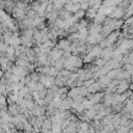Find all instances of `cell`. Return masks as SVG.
I'll use <instances>...</instances> for the list:
<instances>
[{"label":"cell","instance_id":"obj_9","mask_svg":"<svg viewBox=\"0 0 133 133\" xmlns=\"http://www.w3.org/2000/svg\"><path fill=\"white\" fill-rule=\"evenodd\" d=\"M7 112L12 115V116H16L17 114H19V106L15 103L12 104H8V107H7Z\"/></svg>","mask_w":133,"mask_h":133},{"label":"cell","instance_id":"obj_4","mask_svg":"<svg viewBox=\"0 0 133 133\" xmlns=\"http://www.w3.org/2000/svg\"><path fill=\"white\" fill-rule=\"evenodd\" d=\"M124 14H125V11H124V9L123 8H121V7H115L110 14H109V18L110 19H116V20H118V19H121L123 16H124Z\"/></svg>","mask_w":133,"mask_h":133},{"label":"cell","instance_id":"obj_13","mask_svg":"<svg viewBox=\"0 0 133 133\" xmlns=\"http://www.w3.org/2000/svg\"><path fill=\"white\" fill-rule=\"evenodd\" d=\"M105 20H106V16H104V15H102V14H97L96 16H95V18H94V23L95 24H102V23H104L105 22Z\"/></svg>","mask_w":133,"mask_h":133},{"label":"cell","instance_id":"obj_12","mask_svg":"<svg viewBox=\"0 0 133 133\" xmlns=\"http://www.w3.org/2000/svg\"><path fill=\"white\" fill-rule=\"evenodd\" d=\"M100 89H101V86H100V84H99L98 82H96V81H95L90 86L87 87V91H88L89 94L98 92V91H100Z\"/></svg>","mask_w":133,"mask_h":133},{"label":"cell","instance_id":"obj_20","mask_svg":"<svg viewBox=\"0 0 133 133\" xmlns=\"http://www.w3.org/2000/svg\"><path fill=\"white\" fill-rule=\"evenodd\" d=\"M89 8V3H88V1H84V2H82V3H80V9H82V10H87Z\"/></svg>","mask_w":133,"mask_h":133},{"label":"cell","instance_id":"obj_18","mask_svg":"<svg viewBox=\"0 0 133 133\" xmlns=\"http://www.w3.org/2000/svg\"><path fill=\"white\" fill-rule=\"evenodd\" d=\"M129 128L126 126H119L118 128H116V132L115 133H128L129 132Z\"/></svg>","mask_w":133,"mask_h":133},{"label":"cell","instance_id":"obj_6","mask_svg":"<svg viewBox=\"0 0 133 133\" xmlns=\"http://www.w3.org/2000/svg\"><path fill=\"white\" fill-rule=\"evenodd\" d=\"M71 42L68 39V38H62V39H60L57 44H56V48H58V49H60V50H62V51H65L70 46H71Z\"/></svg>","mask_w":133,"mask_h":133},{"label":"cell","instance_id":"obj_21","mask_svg":"<svg viewBox=\"0 0 133 133\" xmlns=\"http://www.w3.org/2000/svg\"><path fill=\"white\" fill-rule=\"evenodd\" d=\"M83 100H84V97H82L81 95H78L75 98H73V102L74 103H82Z\"/></svg>","mask_w":133,"mask_h":133},{"label":"cell","instance_id":"obj_16","mask_svg":"<svg viewBox=\"0 0 133 133\" xmlns=\"http://www.w3.org/2000/svg\"><path fill=\"white\" fill-rule=\"evenodd\" d=\"M106 62H107V61H106L105 59H103L102 57H98V58H96V60H95V63H96V65H97L98 68H102Z\"/></svg>","mask_w":133,"mask_h":133},{"label":"cell","instance_id":"obj_15","mask_svg":"<svg viewBox=\"0 0 133 133\" xmlns=\"http://www.w3.org/2000/svg\"><path fill=\"white\" fill-rule=\"evenodd\" d=\"M58 75V70L55 66H49V72H48V76L51 77H57Z\"/></svg>","mask_w":133,"mask_h":133},{"label":"cell","instance_id":"obj_2","mask_svg":"<svg viewBox=\"0 0 133 133\" xmlns=\"http://www.w3.org/2000/svg\"><path fill=\"white\" fill-rule=\"evenodd\" d=\"M72 104H73V99L66 97V98L61 100V103L58 107V110H69L72 107Z\"/></svg>","mask_w":133,"mask_h":133},{"label":"cell","instance_id":"obj_10","mask_svg":"<svg viewBox=\"0 0 133 133\" xmlns=\"http://www.w3.org/2000/svg\"><path fill=\"white\" fill-rule=\"evenodd\" d=\"M110 81H111V79H109L107 76H101L100 78H99V81H98V83L100 84V86H101V88H106V86L110 83Z\"/></svg>","mask_w":133,"mask_h":133},{"label":"cell","instance_id":"obj_24","mask_svg":"<svg viewBox=\"0 0 133 133\" xmlns=\"http://www.w3.org/2000/svg\"><path fill=\"white\" fill-rule=\"evenodd\" d=\"M73 133H78V132H73Z\"/></svg>","mask_w":133,"mask_h":133},{"label":"cell","instance_id":"obj_1","mask_svg":"<svg viewBox=\"0 0 133 133\" xmlns=\"http://www.w3.org/2000/svg\"><path fill=\"white\" fill-rule=\"evenodd\" d=\"M87 97H88L87 100H89V102L94 105V104L100 103V101H101V100L103 99V97H104V94L98 91V92H95V94H89Z\"/></svg>","mask_w":133,"mask_h":133},{"label":"cell","instance_id":"obj_23","mask_svg":"<svg viewBox=\"0 0 133 133\" xmlns=\"http://www.w3.org/2000/svg\"><path fill=\"white\" fill-rule=\"evenodd\" d=\"M60 133H65V132H63V131H61V132H60Z\"/></svg>","mask_w":133,"mask_h":133},{"label":"cell","instance_id":"obj_22","mask_svg":"<svg viewBox=\"0 0 133 133\" xmlns=\"http://www.w3.org/2000/svg\"><path fill=\"white\" fill-rule=\"evenodd\" d=\"M95 133H100V132H99V131H96V132H95Z\"/></svg>","mask_w":133,"mask_h":133},{"label":"cell","instance_id":"obj_3","mask_svg":"<svg viewBox=\"0 0 133 133\" xmlns=\"http://www.w3.org/2000/svg\"><path fill=\"white\" fill-rule=\"evenodd\" d=\"M129 87V83L127 82V80H121L116 86V89H115V92L121 95V94H124Z\"/></svg>","mask_w":133,"mask_h":133},{"label":"cell","instance_id":"obj_11","mask_svg":"<svg viewBox=\"0 0 133 133\" xmlns=\"http://www.w3.org/2000/svg\"><path fill=\"white\" fill-rule=\"evenodd\" d=\"M33 32H34V29H32V28H25V30L22 33V36L25 37L26 39L31 41L32 37H33Z\"/></svg>","mask_w":133,"mask_h":133},{"label":"cell","instance_id":"obj_8","mask_svg":"<svg viewBox=\"0 0 133 133\" xmlns=\"http://www.w3.org/2000/svg\"><path fill=\"white\" fill-rule=\"evenodd\" d=\"M89 127H90V126L88 125L87 122H80V123H78L77 131H76V132H78V133H86Z\"/></svg>","mask_w":133,"mask_h":133},{"label":"cell","instance_id":"obj_7","mask_svg":"<svg viewBox=\"0 0 133 133\" xmlns=\"http://www.w3.org/2000/svg\"><path fill=\"white\" fill-rule=\"evenodd\" d=\"M101 31H102V26L100 24H95L94 23L90 26V28L88 30V33H89V35H97V34L101 33Z\"/></svg>","mask_w":133,"mask_h":133},{"label":"cell","instance_id":"obj_19","mask_svg":"<svg viewBox=\"0 0 133 133\" xmlns=\"http://www.w3.org/2000/svg\"><path fill=\"white\" fill-rule=\"evenodd\" d=\"M74 16L79 20V19H83V17L85 16V11L84 10H82V9H79L78 11H76L75 14H74Z\"/></svg>","mask_w":133,"mask_h":133},{"label":"cell","instance_id":"obj_5","mask_svg":"<svg viewBox=\"0 0 133 133\" xmlns=\"http://www.w3.org/2000/svg\"><path fill=\"white\" fill-rule=\"evenodd\" d=\"M119 36H121L119 31H118V30H116V31H115V30H113V31H112V32H110V33H109L105 38H106V39H107L111 45H113V43H114V42H116V41H117V38H118Z\"/></svg>","mask_w":133,"mask_h":133},{"label":"cell","instance_id":"obj_17","mask_svg":"<svg viewBox=\"0 0 133 133\" xmlns=\"http://www.w3.org/2000/svg\"><path fill=\"white\" fill-rule=\"evenodd\" d=\"M95 81H96V80H95L94 78H90V79L84 80V81L82 82V86H83V87H85V88H87V87H88V86H90Z\"/></svg>","mask_w":133,"mask_h":133},{"label":"cell","instance_id":"obj_14","mask_svg":"<svg viewBox=\"0 0 133 133\" xmlns=\"http://www.w3.org/2000/svg\"><path fill=\"white\" fill-rule=\"evenodd\" d=\"M97 14H98V9H95V8L90 7V8H88L87 11L85 12V16L88 17V18H90V19H94Z\"/></svg>","mask_w":133,"mask_h":133}]
</instances>
